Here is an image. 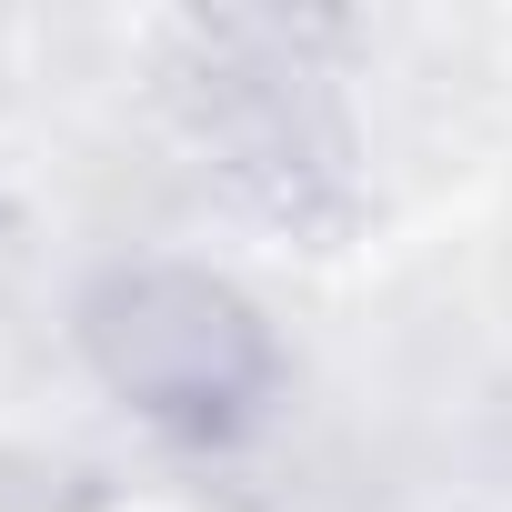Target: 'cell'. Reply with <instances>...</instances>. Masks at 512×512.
Here are the masks:
<instances>
[{"label": "cell", "mask_w": 512, "mask_h": 512, "mask_svg": "<svg viewBox=\"0 0 512 512\" xmlns=\"http://www.w3.org/2000/svg\"><path fill=\"white\" fill-rule=\"evenodd\" d=\"M81 352L101 392L181 452H231L282 392V342L221 272L141 262L81 302Z\"/></svg>", "instance_id": "cell-1"}]
</instances>
